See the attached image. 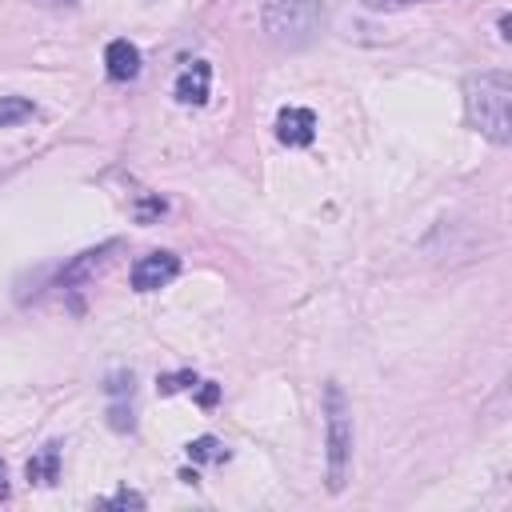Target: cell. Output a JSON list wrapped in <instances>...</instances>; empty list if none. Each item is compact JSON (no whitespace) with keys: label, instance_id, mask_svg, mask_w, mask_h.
Wrapping results in <instances>:
<instances>
[{"label":"cell","instance_id":"1","mask_svg":"<svg viewBox=\"0 0 512 512\" xmlns=\"http://www.w3.org/2000/svg\"><path fill=\"white\" fill-rule=\"evenodd\" d=\"M336 8H340V0H264L260 28H264L268 44L296 52V48H308L328 28Z\"/></svg>","mask_w":512,"mask_h":512},{"label":"cell","instance_id":"2","mask_svg":"<svg viewBox=\"0 0 512 512\" xmlns=\"http://www.w3.org/2000/svg\"><path fill=\"white\" fill-rule=\"evenodd\" d=\"M464 112L480 136H488L500 148L512 144V76L500 68L472 72L464 80Z\"/></svg>","mask_w":512,"mask_h":512},{"label":"cell","instance_id":"3","mask_svg":"<svg viewBox=\"0 0 512 512\" xmlns=\"http://www.w3.org/2000/svg\"><path fill=\"white\" fill-rule=\"evenodd\" d=\"M324 460H328V492H340L348 484L352 468V408L336 380L324 384Z\"/></svg>","mask_w":512,"mask_h":512},{"label":"cell","instance_id":"4","mask_svg":"<svg viewBox=\"0 0 512 512\" xmlns=\"http://www.w3.org/2000/svg\"><path fill=\"white\" fill-rule=\"evenodd\" d=\"M176 276H180V256L176 252H148L132 264V288L136 292H156Z\"/></svg>","mask_w":512,"mask_h":512},{"label":"cell","instance_id":"5","mask_svg":"<svg viewBox=\"0 0 512 512\" xmlns=\"http://www.w3.org/2000/svg\"><path fill=\"white\" fill-rule=\"evenodd\" d=\"M112 252H120V240H104L100 248H88V252H80V256H72L64 268H60V276H56V288H76V284H88L104 264H108V256Z\"/></svg>","mask_w":512,"mask_h":512},{"label":"cell","instance_id":"6","mask_svg":"<svg viewBox=\"0 0 512 512\" xmlns=\"http://www.w3.org/2000/svg\"><path fill=\"white\" fill-rule=\"evenodd\" d=\"M276 136L288 148H308L316 140V112L312 108H280L276 116Z\"/></svg>","mask_w":512,"mask_h":512},{"label":"cell","instance_id":"7","mask_svg":"<svg viewBox=\"0 0 512 512\" xmlns=\"http://www.w3.org/2000/svg\"><path fill=\"white\" fill-rule=\"evenodd\" d=\"M104 68H108V76L112 80H136L140 76V48L132 44V40H112L108 48H104Z\"/></svg>","mask_w":512,"mask_h":512},{"label":"cell","instance_id":"8","mask_svg":"<svg viewBox=\"0 0 512 512\" xmlns=\"http://www.w3.org/2000/svg\"><path fill=\"white\" fill-rule=\"evenodd\" d=\"M208 80H212V68L204 60H192V68H184L176 76V100L180 104H204L208 100Z\"/></svg>","mask_w":512,"mask_h":512},{"label":"cell","instance_id":"9","mask_svg":"<svg viewBox=\"0 0 512 512\" xmlns=\"http://www.w3.org/2000/svg\"><path fill=\"white\" fill-rule=\"evenodd\" d=\"M24 476L28 484H56L60 480V444H44L28 464H24Z\"/></svg>","mask_w":512,"mask_h":512},{"label":"cell","instance_id":"10","mask_svg":"<svg viewBox=\"0 0 512 512\" xmlns=\"http://www.w3.org/2000/svg\"><path fill=\"white\" fill-rule=\"evenodd\" d=\"M36 116V104L28 96H0V128H12V124H24Z\"/></svg>","mask_w":512,"mask_h":512},{"label":"cell","instance_id":"11","mask_svg":"<svg viewBox=\"0 0 512 512\" xmlns=\"http://www.w3.org/2000/svg\"><path fill=\"white\" fill-rule=\"evenodd\" d=\"M188 460L192 464H220V460H228V448L216 436H196L188 444Z\"/></svg>","mask_w":512,"mask_h":512},{"label":"cell","instance_id":"12","mask_svg":"<svg viewBox=\"0 0 512 512\" xmlns=\"http://www.w3.org/2000/svg\"><path fill=\"white\" fill-rule=\"evenodd\" d=\"M108 424H112L116 432H132V424H136V420H132V408L116 400V404L108 408Z\"/></svg>","mask_w":512,"mask_h":512},{"label":"cell","instance_id":"13","mask_svg":"<svg viewBox=\"0 0 512 512\" xmlns=\"http://www.w3.org/2000/svg\"><path fill=\"white\" fill-rule=\"evenodd\" d=\"M188 384H196V372H176V376H160L156 380V388L168 396V392H180V388H188Z\"/></svg>","mask_w":512,"mask_h":512},{"label":"cell","instance_id":"14","mask_svg":"<svg viewBox=\"0 0 512 512\" xmlns=\"http://www.w3.org/2000/svg\"><path fill=\"white\" fill-rule=\"evenodd\" d=\"M104 504H108V508H144V496L132 492V488H120V492H112Z\"/></svg>","mask_w":512,"mask_h":512},{"label":"cell","instance_id":"15","mask_svg":"<svg viewBox=\"0 0 512 512\" xmlns=\"http://www.w3.org/2000/svg\"><path fill=\"white\" fill-rule=\"evenodd\" d=\"M216 400H220V388H216L212 380H204V388H200V404H204V408H212Z\"/></svg>","mask_w":512,"mask_h":512},{"label":"cell","instance_id":"16","mask_svg":"<svg viewBox=\"0 0 512 512\" xmlns=\"http://www.w3.org/2000/svg\"><path fill=\"white\" fill-rule=\"evenodd\" d=\"M368 4H372V8H384V4H388V8H392V4H416V0H368Z\"/></svg>","mask_w":512,"mask_h":512},{"label":"cell","instance_id":"17","mask_svg":"<svg viewBox=\"0 0 512 512\" xmlns=\"http://www.w3.org/2000/svg\"><path fill=\"white\" fill-rule=\"evenodd\" d=\"M0 496H8V484H4V460H0Z\"/></svg>","mask_w":512,"mask_h":512}]
</instances>
